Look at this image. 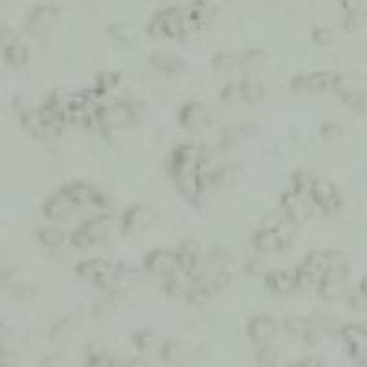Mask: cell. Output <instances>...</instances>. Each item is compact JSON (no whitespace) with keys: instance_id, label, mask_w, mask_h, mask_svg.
<instances>
[{"instance_id":"6da1fadb","label":"cell","mask_w":367,"mask_h":367,"mask_svg":"<svg viewBox=\"0 0 367 367\" xmlns=\"http://www.w3.org/2000/svg\"><path fill=\"white\" fill-rule=\"evenodd\" d=\"M114 217L110 213L94 215L68 237V243L75 250H90L92 246L103 245L114 232Z\"/></svg>"},{"instance_id":"7a4b0ae2","label":"cell","mask_w":367,"mask_h":367,"mask_svg":"<svg viewBox=\"0 0 367 367\" xmlns=\"http://www.w3.org/2000/svg\"><path fill=\"white\" fill-rule=\"evenodd\" d=\"M96 118L101 132L118 131L134 125L142 118V110L136 101H114L97 105Z\"/></svg>"},{"instance_id":"3957f363","label":"cell","mask_w":367,"mask_h":367,"mask_svg":"<svg viewBox=\"0 0 367 367\" xmlns=\"http://www.w3.org/2000/svg\"><path fill=\"white\" fill-rule=\"evenodd\" d=\"M147 31L154 39H186L188 30H186V21H184V8H166L158 11L147 24Z\"/></svg>"},{"instance_id":"277c9868","label":"cell","mask_w":367,"mask_h":367,"mask_svg":"<svg viewBox=\"0 0 367 367\" xmlns=\"http://www.w3.org/2000/svg\"><path fill=\"white\" fill-rule=\"evenodd\" d=\"M341 257L336 252H312L305 261L296 267L297 270V281H299V289L311 290L318 287V283L321 281L325 274H327L329 268L338 262Z\"/></svg>"},{"instance_id":"5b68a950","label":"cell","mask_w":367,"mask_h":367,"mask_svg":"<svg viewBox=\"0 0 367 367\" xmlns=\"http://www.w3.org/2000/svg\"><path fill=\"white\" fill-rule=\"evenodd\" d=\"M280 204L283 215L292 224L305 223L307 219H311L316 210L311 195L305 191H297L294 188H289L287 191H283Z\"/></svg>"},{"instance_id":"8992f818","label":"cell","mask_w":367,"mask_h":367,"mask_svg":"<svg viewBox=\"0 0 367 367\" xmlns=\"http://www.w3.org/2000/svg\"><path fill=\"white\" fill-rule=\"evenodd\" d=\"M290 220H284L280 226H261L252 239V245L259 254H277L283 252L290 243Z\"/></svg>"},{"instance_id":"52a82bcc","label":"cell","mask_w":367,"mask_h":367,"mask_svg":"<svg viewBox=\"0 0 367 367\" xmlns=\"http://www.w3.org/2000/svg\"><path fill=\"white\" fill-rule=\"evenodd\" d=\"M347 275H349V267H347L346 259H340L321 277V281L316 287V292L325 302H334V299H338V297L346 294Z\"/></svg>"},{"instance_id":"ba28073f","label":"cell","mask_w":367,"mask_h":367,"mask_svg":"<svg viewBox=\"0 0 367 367\" xmlns=\"http://www.w3.org/2000/svg\"><path fill=\"white\" fill-rule=\"evenodd\" d=\"M68 197L75 202L79 210L81 208H97V210H109L110 198L107 193L88 182H72L63 186Z\"/></svg>"},{"instance_id":"9c48e42d","label":"cell","mask_w":367,"mask_h":367,"mask_svg":"<svg viewBox=\"0 0 367 367\" xmlns=\"http://www.w3.org/2000/svg\"><path fill=\"white\" fill-rule=\"evenodd\" d=\"M312 202H314L316 210L324 211L325 215H334L340 211L341 198L338 195L336 186L327 179H316L312 176L311 189H309Z\"/></svg>"},{"instance_id":"30bf717a","label":"cell","mask_w":367,"mask_h":367,"mask_svg":"<svg viewBox=\"0 0 367 367\" xmlns=\"http://www.w3.org/2000/svg\"><path fill=\"white\" fill-rule=\"evenodd\" d=\"M180 268L176 250L156 248L151 250L144 257V270L156 280H166L175 270Z\"/></svg>"},{"instance_id":"8fae6325","label":"cell","mask_w":367,"mask_h":367,"mask_svg":"<svg viewBox=\"0 0 367 367\" xmlns=\"http://www.w3.org/2000/svg\"><path fill=\"white\" fill-rule=\"evenodd\" d=\"M59 21V9L55 6L43 4L37 6L30 11L26 18V30L33 39H46L50 36V31Z\"/></svg>"},{"instance_id":"7c38bea8","label":"cell","mask_w":367,"mask_h":367,"mask_svg":"<svg viewBox=\"0 0 367 367\" xmlns=\"http://www.w3.org/2000/svg\"><path fill=\"white\" fill-rule=\"evenodd\" d=\"M154 220H156V215L147 204H132L123 213L122 220H119V228H122V232L125 235L136 237L147 232L149 228L153 226Z\"/></svg>"},{"instance_id":"4fadbf2b","label":"cell","mask_w":367,"mask_h":367,"mask_svg":"<svg viewBox=\"0 0 367 367\" xmlns=\"http://www.w3.org/2000/svg\"><path fill=\"white\" fill-rule=\"evenodd\" d=\"M341 74L338 72H309L299 74L290 81V87L296 92H327L334 90Z\"/></svg>"},{"instance_id":"5bb4252c","label":"cell","mask_w":367,"mask_h":367,"mask_svg":"<svg viewBox=\"0 0 367 367\" xmlns=\"http://www.w3.org/2000/svg\"><path fill=\"white\" fill-rule=\"evenodd\" d=\"M280 332V321L272 318L270 314H257L250 319L248 327H246V334H248L250 341H254L255 346H262V344H270Z\"/></svg>"},{"instance_id":"9a60e30c","label":"cell","mask_w":367,"mask_h":367,"mask_svg":"<svg viewBox=\"0 0 367 367\" xmlns=\"http://www.w3.org/2000/svg\"><path fill=\"white\" fill-rule=\"evenodd\" d=\"M179 122L186 131H201L211 123V112L202 101H189L180 109Z\"/></svg>"},{"instance_id":"2e32d148","label":"cell","mask_w":367,"mask_h":367,"mask_svg":"<svg viewBox=\"0 0 367 367\" xmlns=\"http://www.w3.org/2000/svg\"><path fill=\"white\" fill-rule=\"evenodd\" d=\"M78 210L79 208L75 206V202L68 197V193L65 191V188L53 193L52 197L46 198V202L43 204L44 217L50 220H66Z\"/></svg>"},{"instance_id":"e0dca14e","label":"cell","mask_w":367,"mask_h":367,"mask_svg":"<svg viewBox=\"0 0 367 367\" xmlns=\"http://www.w3.org/2000/svg\"><path fill=\"white\" fill-rule=\"evenodd\" d=\"M265 287H267L268 292L275 294V296H289L299 289L297 270L296 268H290V270L283 268V270L268 272L265 275Z\"/></svg>"},{"instance_id":"ac0fdd59","label":"cell","mask_w":367,"mask_h":367,"mask_svg":"<svg viewBox=\"0 0 367 367\" xmlns=\"http://www.w3.org/2000/svg\"><path fill=\"white\" fill-rule=\"evenodd\" d=\"M281 327L289 332L290 336L302 338V340H307V341H316L319 340V336H321V327H319L316 321L297 314L287 316V318L283 319Z\"/></svg>"},{"instance_id":"d6986e66","label":"cell","mask_w":367,"mask_h":367,"mask_svg":"<svg viewBox=\"0 0 367 367\" xmlns=\"http://www.w3.org/2000/svg\"><path fill=\"white\" fill-rule=\"evenodd\" d=\"M193 280H195V272H189L186 268H179L171 275H167L166 280H162L164 292L169 297H184L191 289Z\"/></svg>"},{"instance_id":"ffe728a7","label":"cell","mask_w":367,"mask_h":367,"mask_svg":"<svg viewBox=\"0 0 367 367\" xmlns=\"http://www.w3.org/2000/svg\"><path fill=\"white\" fill-rule=\"evenodd\" d=\"M341 338L346 341L351 356H363L367 354V329L358 325H347L341 329Z\"/></svg>"},{"instance_id":"44dd1931","label":"cell","mask_w":367,"mask_h":367,"mask_svg":"<svg viewBox=\"0 0 367 367\" xmlns=\"http://www.w3.org/2000/svg\"><path fill=\"white\" fill-rule=\"evenodd\" d=\"M176 255H179L180 268H186L189 272H197L198 262L202 259V246L197 240L188 239L180 243V246L176 248Z\"/></svg>"},{"instance_id":"7402d4cb","label":"cell","mask_w":367,"mask_h":367,"mask_svg":"<svg viewBox=\"0 0 367 367\" xmlns=\"http://www.w3.org/2000/svg\"><path fill=\"white\" fill-rule=\"evenodd\" d=\"M149 63L166 75H176L184 70V63L180 57L171 55L167 52H154L149 55Z\"/></svg>"},{"instance_id":"603a6c76","label":"cell","mask_w":367,"mask_h":367,"mask_svg":"<svg viewBox=\"0 0 367 367\" xmlns=\"http://www.w3.org/2000/svg\"><path fill=\"white\" fill-rule=\"evenodd\" d=\"M21 123L22 127L26 129L31 136H36L39 140H46V138H52L44 125L43 122V116H41L39 109H28L21 114Z\"/></svg>"},{"instance_id":"cb8c5ba5","label":"cell","mask_w":367,"mask_h":367,"mask_svg":"<svg viewBox=\"0 0 367 367\" xmlns=\"http://www.w3.org/2000/svg\"><path fill=\"white\" fill-rule=\"evenodd\" d=\"M2 55H4V61L11 68H24L28 65V61H30V50L18 39L8 44L6 48H2Z\"/></svg>"},{"instance_id":"d4e9b609","label":"cell","mask_w":367,"mask_h":367,"mask_svg":"<svg viewBox=\"0 0 367 367\" xmlns=\"http://www.w3.org/2000/svg\"><path fill=\"white\" fill-rule=\"evenodd\" d=\"M37 240L39 245L46 250H59L66 240H68V235L63 232L61 228L57 226H46L41 228L37 232Z\"/></svg>"},{"instance_id":"484cf974","label":"cell","mask_w":367,"mask_h":367,"mask_svg":"<svg viewBox=\"0 0 367 367\" xmlns=\"http://www.w3.org/2000/svg\"><path fill=\"white\" fill-rule=\"evenodd\" d=\"M240 88H243V101L252 103V105L261 103V101L265 100V94H267L265 85L255 81V79H245V81H240Z\"/></svg>"},{"instance_id":"4316f807","label":"cell","mask_w":367,"mask_h":367,"mask_svg":"<svg viewBox=\"0 0 367 367\" xmlns=\"http://www.w3.org/2000/svg\"><path fill=\"white\" fill-rule=\"evenodd\" d=\"M118 85L119 74H116V72H101V74H97L96 83H94L92 90H94V94H96L97 97H101L105 96V94H109V92H112Z\"/></svg>"},{"instance_id":"83f0119b","label":"cell","mask_w":367,"mask_h":367,"mask_svg":"<svg viewBox=\"0 0 367 367\" xmlns=\"http://www.w3.org/2000/svg\"><path fill=\"white\" fill-rule=\"evenodd\" d=\"M109 33L112 39L118 41L119 44H132L134 43V30H132L129 24H123V22H118V24H112L109 28Z\"/></svg>"},{"instance_id":"f1b7e54d","label":"cell","mask_w":367,"mask_h":367,"mask_svg":"<svg viewBox=\"0 0 367 367\" xmlns=\"http://www.w3.org/2000/svg\"><path fill=\"white\" fill-rule=\"evenodd\" d=\"M220 100L228 105L239 103L243 101V88H240V81H232V83L224 85L223 92H220Z\"/></svg>"},{"instance_id":"f546056e","label":"cell","mask_w":367,"mask_h":367,"mask_svg":"<svg viewBox=\"0 0 367 367\" xmlns=\"http://www.w3.org/2000/svg\"><path fill=\"white\" fill-rule=\"evenodd\" d=\"M277 356H280V353H277V349L272 346V341L270 344L257 346V354H255V358H257V362L261 363V366H274V363L277 362Z\"/></svg>"},{"instance_id":"4dcf8cb0","label":"cell","mask_w":367,"mask_h":367,"mask_svg":"<svg viewBox=\"0 0 367 367\" xmlns=\"http://www.w3.org/2000/svg\"><path fill=\"white\" fill-rule=\"evenodd\" d=\"M184 356V349L179 341H167L166 346L162 347V358L167 363H176L180 362Z\"/></svg>"},{"instance_id":"1f68e13d","label":"cell","mask_w":367,"mask_h":367,"mask_svg":"<svg viewBox=\"0 0 367 367\" xmlns=\"http://www.w3.org/2000/svg\"><path fill=\"white\" fill-rule=\"evenodd\" d=\"M134 344L138 349L145 351V349H151V347L154 346V341H156V334H154L151 329H142V331H138L134 334Z\"/></svg>"},{"instance_id":"d6a6232c","label":"cell","mask_w":367,"mask_h":367,"mask_svg":"<svg viewBox=\"0 0 367 367\" xmlns=\"http://www.w3.org/2000/svg\"><path fill=\"white\" fill-rule=\"evenodd\" d=\"M235 65V59H233L232 53L228 52H220L213 57V68L219 72H226L230 70L232 66Z\"/></svg>"},{"instance_id":"836d02e7","label":"cell","mask_w":367,"mask_h":367,"mask_svg":"<svg viewBox=\"0 0 367 367\" xmlns=\"http://www.w3.org/2000/svg\"><path fill=\"white\" fill-rule=\"evenodd\" d=\"M265 63V53L261 50H250V52L245 53L243 57V65L250 66V68H257Z\"/></svg>"},{"instance_id":"e575fe53","label":"cell","mask_w":367,"mask_h":367,"mask_svg":"<svg viewBox=\"0 0 367 367\" xmlns=\"http://www.w3.org/2000/svg\"><path fill=\"white\" fill-rule=\"evenodd\" d=\"M332 39H334V31L329 30V28H314V31H312V41L316 44L325 46V44H331Z\"/></svg>"},{"instance_id":"d590c367","label":"cell","mask_w":367,"mask_h":367,"mask_svg":"<svg viewBox=\"0 0 367 367\" xmlns=\"http://www.w3.org/2000/svg\"><path fill=\"white\" fill-rule=\"evenodd\" d=\"M14 41H17V33L14 31V28H9L4 22H0V50L6 48Z\"/></svg>"},{"instance_id":"8d00e7d4","label":"cell","mask_w":367,"mask_h":367,"mask_svg":"<svg viewBox=\"0 0 367 367\" xmlns=\"http://www.w3.org/2000/svg\"><path fill=\"white\" fill-rule=\"evenodd\" d=\"M201 8H204L208 14H219L220 9L228 4V0H195Z\"/></svg>"},{"instance_id":"74e56055","label":"cell","mask_w":367,"mask_h":367,"mask_svg":"<svg viewBox=\"0 0 367 367\" xmlns=\"http://www.w3.org/2000/svg\"><path fill=\"white\" fill-rule=\"evenodd\" d=\"M362 22L363 11H349L344 18V26H346V30H356L358 26H362Z\"/></svg>"},{"instance_id":"f35d334b","label":"cell","mask_w":367,"mask_h":367,"mask_svg":"<svg viewBox=\"0 0 367 367\" xmlns=\"http://www.w3.org/2000/svg\"><path fill=\"white\" fill-rule=\"evenodd\" d=\"M88 363L90 366H110L112 363V358H110L109 354L107 353H90V356H88Z\"/></svg>"},{"instance_id":"ab89813d","label":"cell","mask_w":367,"mask_h":367,"mask_svg":"<svg viewBox=\"0 0 367 367\" xmlns=\"http://www.w3.org/2000/svg\"><path fill=\"white\" fill-rule=\"evenodd\" d=\"M349 305L353 307L354 311H363L367 307V297L358 290V292H354L349 296Z\"/></svg>"},{"instance_id":"60d3db41","label":"cell","mask_w":367,"mask_h":367,"mask_svg":"<svg viewBox=\"0 0 367 367\" xmlns=\"http://www.w3.org/2000/svg\"><path fill=\"white\" fill-rule=\"evenodd\" d=\"M341 9L349 14V11H362L363 0H340Z\"/></svg>"},{"instance_id":"b9f144b4","label":"cell","mask_w":367,"mask_h":367,"mask_svg":"<svg viewBox=\"0 0 367 367\" xmlns=\"http://www.w3.org/2000/svg\"><path fill=\"white\" fill-rule=\"evenodd\" d=\"M246 272H248V274H252V275L262 274V262H261V259H257V257L248 259V265H246Z\"/></svg>"},{"instance_id":"7bdbcfd3","label":"cell","mask_w":367,"mask_h":367,"mask_svg":"<svg viewBox=\"0 0 367 367\" xmlns=\"http://www.w3.org/2000/svg\"><path fill=\"white\" fill-rule=\"evenodd\" d=\"M338 132H340V129H338V125H334V123H327V125H324V127H321V136H324V138H331V136H336Z\"/></svg>"},{"instance_id":"ee69618b","label":"cell","mask_w":367,"mask_h":367,"mask_svg":"<svg viewBox=\"0 0 367 367\" xmlns=\"http://www.w3.org/2000/svg\"><path fill=\"white\" fill-rule=\"evenodd\" d=\"M358 290L363 294V296L367 297V275L362 280V283H360V289Z\"/></svg>"},{"instance_id":"f6af8a7d","label":"cell","mask_w":367,"mask_h":367,"mask_svg":"<svg viewBox=\"0 0 367 367\" xmlns=\"http://www.w3.org/2000/svg\"><path fill=\"white\" fill-rule=\"evenodd\" d=\"M0 363H4V349H2V344H0Z\"/></svg>"}]
</instances>
